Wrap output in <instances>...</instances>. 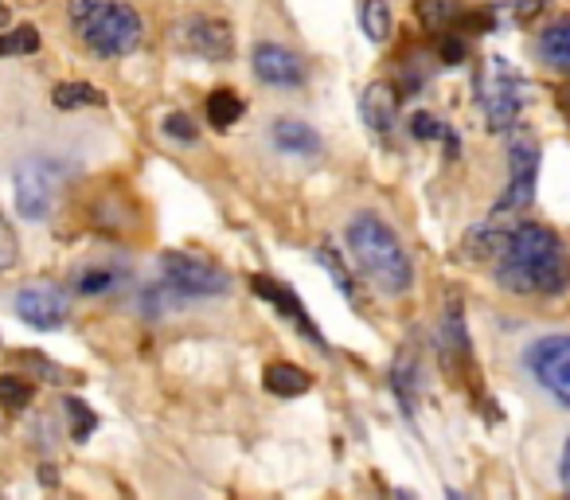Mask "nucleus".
I'll use <instances>...</instances> for the list:
<instances>
[{
	"label": "nucleus",
	"mask_w": 570,
	"mask_h": 500,
	"mask_svg": "<svg viewBox=\"0 0 570 500\" xmlns=\"http://www.w3.org/2000/svg\"><path fill=\"white\" fill-rule=\"evenodd\" d=\"M492 274L515 297H559L570 290V251L543 223H515Z\"/></svg>",
	"instance_id": "nucleus-1"
},
{
	"label": "nucleus",
	"mask_w": 570,
	"mask_h": 500,
	"mask_svg": "<svg viewBox=\"0 0 570 500\" xmlns=\"http://www.w3.org/2000/svg\"><path fill=\"white\" fill-rule=\"evenodd\" d=\"M348 251L360 271H364L383 294L399 297L414 286V266H411L403 238H399L380 215H356V219L348 223Z\"/></svg>",
	"instance_id": "nucleus-2"
},
{
	"label": "nucleus",
	"mask_w": 570,
	"mask_h": 500,
	"mask_svg": "<svg viewBox=\"0 0 570 500\" xmlns=\"http://www.w3.org/2000/svg\"><path fill=\"white\" fill-rule=\"evenodd\" d=\"M67 17L82 43L95 56L121 59L141 48L145 24L126 0H67Z\"/></svg>",
	"instance_id": "nucleus-3"
},
{
	"label": "nucleus",
	"mask_w": 570,
	"mask_h": 500,
	"mask_svg": "<svg viewBox=\"0 0 570 500\" xmlns=\"http://www.w3.org/2000/svg\"><path fill=\"white\" fill-rule=\"evenodd\" d=\"M476 102H481L489 129H512L528 106V79L508 59H484V67L476 71Z\"/></svg>",
	"instance_id": "nucleus-4"
},
{
	"label": "nucleus",
	"mask_w": 570,
	"mask_h": 500,
	"mask_svg": "<svg viewBox=\"0 0 570 500\" xmlns=\"http://www.w3.org/2000/svg\"><path fill=\"white\" fill-rule=\"evenodd\" d=\"M71 180V168L59 165L51 157H28L12 173V188H17V212L28 223H43L59 204V192Z\"/></svg>",
	"instance_id": "nucleus-5"
},
{
	"label": "nucleus",
	"mask_w": 570,
	"mask_h": 500,
	"mask_svg": "<svg viewBox=\"0 0 570 500\" xmlns=\"http://www.w3.org/2000/svg\"><path fill=\"white\" fill-rule=\"evenodd\" d=\"M523 372L554 406L570 411V333H547L523 349Z\"/></svg>",
	"instance_id": "nucleus-6"
},
{
	"label": "nucleus",
	"mask_w": 570,
	"mask_h": 500,
	"mask_svg": "<svg viewBox=\"0 0 570 500\" xmlns=\"http://www.w3.org/2000/svg\"><path fill=\"white\" fill-rule=\"evenodd\" d=\"M535 184H539V145H535V137L515 134L512 145H508V184L497 204H492L489 219L504 223L508 215H520L523 207H531Z\"/></svg>",
	"instance_id": "nucleus-7"
},
{
	"label": "nucleus",
	"mask_w": 570,
	"mask_h": 500,
	"mask_svg": "<svg viewBox=\"0 0 570 500\" xmlns=\"http://www.w3.org/2000/svg\"><path fill=\"white\" fill-rule=\"evenodd\" d=\"M160 278L180 297H219L230 290L227 271H219V266L199 255H188V251H168V255H160Z\"/></svg>",
	"instance_id": "nucleus-8"
},
{
	"label": "nucleus",
	"mask_w": 570,
	"mask_h": 500,
	"mask_svg": "<svg viewBox=\"0 0 570 500\" xmlns=\"http://www.w3.org/2000/svg\"><path fill=\"white\" fill-rule=\"evenodd\" d=\"M180 43L207 63H227L235 56V32L227 20L212 17V12H188L180 20Z\"/></svg>",
	"instance_id": "nucleus-9"
},
{
	"label": "nucleus",
	"mask_w": 570,
	"mask_h": 500,
	"mask_svg": "<svg viewBox=\"0 0 570 500\" xmlns=\"http://www.w3.org/2000/svg\"><path fill=\"white\" fill-rule=\"evenodd\" d=\"M250 67L266 87L277 90H294L305 82V63L289 48H282V43H258L250 56Z\"/></svg>",
	"instance_id": "nucleus-10"
},
{
	"label": "nucleus",
	"mask_w": 570,
	"mask_h": 500,
	"mask_svg": "<svg viewBox=\"0 0 570 500\" xmlns=\"http://www.w3.org/2000/svg\"><path fill=\"white\" fill-rule=\"evenodd\" d=\"M17 313L20 321H28L32 329H43V333H51V329H59L67 321V313H71V305H67V294L56 286H28L17 294Z\"/></svg>",
	"instance_id": "nucleus-11"
},
{
	"label": "nucleus",
	"mask_w": 570,
	"mask_h": 500,
	"mask_svg": "<svg viewBox=\"0 0 570 500\" xmlns=\"http://www.w3.org/2000/svg\"><path fill=\"white\" fill-rule=\"evenodd\" d=\"M438 344H442V360L450 372L469 360V329H465V310H461L458 294H450V302H445L442 325H438Z\"/></svg>",
	"instance_id": "nucleus-12"
},
{
	"label": "nucleus",
	"mask_w": 570,
	"mask_h": 500,
	"mask_svg": "<svg viewBox=\"0 0 570 500\" xmlns=\"http://www.w3.org/2000/svg\"><path fill=\"white\" fill-rule=\"evenodd\" d=\"M269 137H274L277 153H285V157H321V149H325V141H321V134L309 126V121H297V118H277L274 126H269Z\"/></svg>",
	"instance_id": "nucleus-13"
},
{
	"label": "nucleus",
	"mask_w": 570,
	"mask_h": 500,
	"mask_svg": "<svg viewBox=\"0 0 570 500\" xmlns=\"http://www.w3.org/2000/svg\"><path fill=\"white\" fill-rule=\"evenodd\" d=\"M250 286H254V294H258V297H266V302H274V305H277V310H282V313H285V317L294 321V325H297V329H302V333H305V336H309V341H313V344H317V349H321V352H328L325 336H321V333H317V329H313V321H309V317H305L302 302H297V297H294V294H289V290H285V286H277V282H274V278H262V274H254V278H250Z\"/></svg>",
	"instance_id": "nucleus-14"
},
{
	"label": "nucleus",
	"mask_w": 570,
	"mask_h": 500,
	"mask_svg": "<svg viewBox=\"0 0 570 500\" xmlns=\"http://www.w3.org/2000/svg\"><path fill=\"white\" fill-rule=\"evenodd\" d=\"M360 114H364L367 129L387 137L391 129L399 126V95L387 87V82H372V87L360 95Z\"/></svg>",
	"instance_id": "nucleus-15"
},
{
	"label": "nucleus",
	"mask_w": 570,
	"mask_h": 500,
	"mask_svg": "<svg viewBox=\"0 0 570 500\" xmlns=\"http://www.w3.org/2000/svg\"><path fill=\"white\" fill-rule=\"evenodd\" d=\"M75 294L82 297H102V294H114L118 286H126V266L118 263H87L75 271Z\"/></svg>",
	"instance_id": "nucleus-16"
},
{
	"label": "nucleus",
	"mask_w": 570,
	"mask_h": 500,
	"mask_svg": "<svg viewBox=\"0 0 570 500\" xmlns=\"http://www.w3.org/2000/svg\"><path fill=\"white\" fill-rule=\"evenodd\" d=\"M535 56H539V63L551 67V71H570V17L554 20V24H547L543 32H539Z\"/></svg>",
	"instance_id": "nucleus-17"
},
{
	"label": "nucleus",
	"mask_w": 570,
	"mask_h": 500,
	"mask_svg": "<svg viewBox=\"0 0 570 500\" xmlns=\"http://www.w3.org/2000/svg\"><path fill=\"white\" fill-rule=\"evenodd\" d=\"M313 388V375L297 364H269L266 367V391L277 399H297Z\"/></svg>",
	"instance_id": "nucleus-18"
},
{
	"label": "nucleus",
	"mask_w": 570,
	"mask_h": 500,
	"mask_svg": "<svg viewBox=\"0 0 570 500\" xmlns=\"http://www.w3.org/2000/svg\"><path fill=\"white\" fill-rule=\"evenodd\" d=\"M106 95L98 87H90V82H59L56 90H51V106L56 110H82V106H102Z\"/></svg>",
	"instance_id": "nucleus-19"
},
{
	"label": "nucleus",
	"mask_w": 570,
	"mask_h": 500,
	"mask_svg": "<svg viewBox=\"0 0 570 500\" xmlns=\"http://www.w3.org/2000/svg\"><path fill=\"white\" fill-rule=\"evenodd\" d=\"M391 4L387 0H360V28L372 43H383L391 36Z\"/></svg>",
	"instance_id": "nucleus-20"
},
{
	"label": "nucleus",
	"mask_w": 570,
	"mask_h": 500,
	"mask_svg": "<svg viewBox=\"0 0 570 500\" xmlns=\"http://www.w3.org/2000/svg\"><path fill=\"white\" fill-rule=\"evenodd\" d=\"M238 118H243V98H238L235 90H215V95L207 98V121H212L215 129H230Z\"/></svg>",
	"instance_id": "nucleus-21"
},
{
	"label": "nucleus",
	"mask_w": 570,
	"mask_h": 500,
	"mask_svg": "<svg viewBox=\"0 0 570 500\" xmlns=\"http://www.w3.org/2000/svg\"><path fill=\"white\" fill-rule=\"evenodd\" d=\"M180 302H184V297L176 294L168 282H157V286H149L141 294V313H145V317H165V313H173Z\"/></svg>",
	"instance_id": "nucleus-22"
},
{
	"label": "nucleus",
	"mask_w": 570,
	"mask_h": 500,
	"mask_svg": "<svg viewBox=\"0 0 570 500\" xmlns=\"http://www.w3.org/2000/svg\"><path fill=\"white\" fill-rule=\"evenodd\" d=\"M32 51H40V32H36L32 24H20L12 28V32L0 36V56H32Z\"/></svg>",
	"instance_id": "nucleus-23"
},
{
	"label": "nucleus",
	"mask_w": 570,
	"mask_h": 500,
	"mask_svg": "<svg viewBox=\"0 0 570 500\" xmlns=\"http://www.w3.org/2000/svg\"><path fill=\"white\" fill-rule=\"evenodd\" d=\"M0 403L9 411H24L32 403V383L20 380V375H0Z\"/></svg>",
	"instance_id": "nucleus-24"
},
{
	"label": "nucleus",
	"mask_w": 570,
	"mask_h": 500,
	"mask_svg": "<svg viewBox=\"0 0 570 500\" xmlns=\"http://www.w3.org/2000/svg\"><path fill=\"white\" fill-rule=\"evenodd\" d=\"M63 411H67V419H71V438L75 442H87L90 430H95V422H98L95 411H90L87 403H79V399H67Z\"/></svg>",
	"instance_id": "nucleus-25"
},
{
	"label": "nucleus",
	"mask_w": 570,
	"mask_h": 500,
	"mask_svg": "<svg viewBox=\"0 0 570 500\" xmlns=\"http://www.w3.org/2000/svg\"><path fill=\"white\" fill-rule=\"evenodd\" d=\"M414 360L406 356V360H399L395 364V391H399V403L406 406V411H414Z\"/></svg>",
	"instance_id": "nucleus-26"
},
{
	"label": "nucleus",
	"mask_w": 570,
	"mask_h": 500,
	"mask_svg": "<svg viewBox=\"0 0 570 500\" xmlns=\"http://www.w3.org/2000/svg\"><path fill=\"white\" fill-rule=\"evenodd\" d=\"M17 258H20L17 231L9 227V219H4V215H0V274L12 271V266H17Z\"/></svg>",
	"instance_id": "nucleus-27"
},
{
	"label": "nucleus",
	"mask_w": 570,
	"mask_h": 500,
	"mask_svg": "<svg viewBox=\"0 0 570 500\" xmlns=\"http://www.w3.org/2000/svg\"><path fill=\"white\" fill-rule=\"evenodd\" d=\"M317 263L325 266L328 274H333V282L341 286V294L344 297H356V290H352V278H348V271H344V263H336V255L328 251V246H321L317 251Z\"/></svg>",
	"instance_id": "nucleus-28"
},
{
	"label": "nucleus",
	"mask_w": 570,
	"mask_h": 500,
	"mask_svg": "<svg viewBox=\"0 0 570 500\" xmlns=\"http://www.w3.org/2000/svg\"><path fill=\"white\" fill-rule=\"evenodd\" d=\"M165 134L173 137V141H188L191 145L199 137V129H196V121H191L188 114L176 110V114H168V118H165Z\"/></svg>",
	"instance_id": "nucleus-29"
},
{
	"label": "nucleus",
	"mask_w": 570,
	"mask_h": 500,
	"mask_svg": "<svg viewBox=\"0 0 570 500\" xmlns=\"http://www.w3.org/2000/svg\"><path fill=\"white\" fill-rule=\"evenodd\" d=\"M411 134L419 137V141H434V137H450V129H442V121H438L434 114L419 110L411 118Z\"/></svg>",
	"instance_id": "nucleus-30"
},
{
	"label": "nucleus",
	"mask_w": 570,
	"mask_h": 500,
	"mask_svg": "<svg viewBox=\"0 0 570 500\" xmlns=\"http://www.w3.org/2000/svg\"><path fill=\"white\" fill-rule=\"evenodd\" d=\"M450 12H453L450 0H422V20H426V24H442Z\"/></svg>",
	"instance_id": "nucleus-31"
},
{
	"label": "nucleus",
	"mask_w": 570,
	"mask_h": 500,
	"mask_svg": "<svg viewBox=\"0 0 570 500\" xmlns=\"http://www.w3.org/2000/svg\"><path fill=\"white\" fill-rule=\"evenodd\" d=\"M442 56H445V63H461V56H465V43H461V40H445L442 43Z\"/></svg>",
	"instance_id": "nucleus-32"
},
{
	"label": "nucleus",
	"mask_w": 570,
	"mask_h": 500,
	"mask_svg": "<svg viewBox=\"0 0 570 500\" xmlns=\"http://www.w3.org/2000/svg\"><path fill=\"white\" fill-rule=\"evenodd\" d=\"M559 477H562V489L570 492V438H567V445H562V458H559Z\"/></svg>",
	"instance_id": "nucleus-33"
},
{
	"label": "nucleus",
	"mask_w": 570,
	"mask_h": 500,
	"mask_svg": "<svg viewBox=\"0 0 570 500\" xmlns=\"http://www.w3.org/2000/svg\"><path fill=\"white\" fill-rule=\"evenodd\" d=\"M9 24V4H4V0H0V28Z\"/></svg>",
	"instance_id": "nucleus-34"
},
{
	"label": "nucleus",
	"mask_w": 570,
	"mask_h": 500,
	"mask_svg": "<svg viewBox=\"0 0 570 500\" xmlns=\"http://www.w3.org/2000/svg\"><path fill=\"white\" fill-rule=\"evenodd\" d=\"M445 500H469L465 492H458V489H445Z\"/></svg>",
	"instance_id": "nucleus-35"
},
{
	"label": "nucleus",
	"mask_w": 570,
	"mask_h": 500,
	"mask_svg": "<svg viewBox=\"0 0 570 500\" xmlns=\"http://www.w3.org/2000/svg\"><path fill=\"white\" fill-rule=\"evenodd\" d=\"M562 106H567V110H570V87H567V95H562Z\"/></svg>",
	"instance_id": "nucleus-36"
},
{
	"label": "nucleus",
	"mask_w": 570,
	"mask_h": 500,
	"mask_svg": "<svg viewBox=\"0 0 570 500\" xmlns=\"http://www.w3.org/2000/svg\"><path fill=\"white\" fill-rule=\"evenodd\" d=\"M399 500H414V497H411V492H399Z\"/></svg>",
	"instance_id": "nucleus-37"
}]
</instances>
